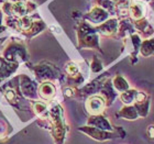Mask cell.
<instances>
[{
  "label": "cell",
  "mask_w": 154,
  "mask_h": 144,
  "mask_svg": "<svg viewBox=\"0 0 154 144\" xmlns=\"http://www.w3.org/2000/svg\"><path fill=\"white\" fill-rule=\"evenodd\" d=\"M154 51V40L152 41H145L141 46V53L144 56L151 55Z\"/></svg>",
  "instance_id": "obj_7"
},
{
  "label": "cell",
  "mask_w": 154,
  "mask_h": 144,
  "mask_svg": "<svg viewBox=\"0 0 154 144\" xmlns=\"http://www.w3.org/2000/svg\"><path fill=\"white\" fill-rule=\"evenodd\" d=\"M115 87L119 91H125L128 89V83L122 77H117L115 79Z\"/></svg>",
  "instance_id": "obj_10"
},
{
  "label": "cell",
  "mask_w": 154,
  "mask_h": 144,
  "mask_svg": "<svg viewBox=\"0 0 154 144\" xmlns=\"http://www.w3.org/2000/svg\"><path fill=\"white\" fill-rule=\"evenodd\" d=\"M87 128V127H86ZM83 131H85L86 133L90 135V136H93L95 139H98V140H106V139H110L112 138L110 134L106 133V132H103V130H98V129H95V128H87V129H82Z\"/></svg>",
  "instance_id": "obj_6"
},
{
  "label": "cell",
  "mask_w": 154,
  "mask_h": 144,
  "mask_svg": "<svg viewBox=\"0 0 154 144\" xmlns=\"http://www.w3.org/2000/svg\"><path fill=\"white\" fill-rule=\"evenodd\" d=\"M116 26H117V21H116V20H109V21L105 22L103 26H101V30H103V33L109 34V33L115 32Z\"/></svg>",
  "instance_id": "obj_8"
},
{
  "label": "cell",
  "mask_w": 154,
  "mask_h": 144,
  "mask_svg": "<svg viewBox=\"0 0 154 144\" xmlns=\"http://www.w3.org/2000/svg\"><path fill=\"white\" fill-rule=\"evenodd\" d=\"M131 13L133 14L134 18H141L143 14V11H142L141 7L139 6V5H134V6L131 7Z\"/></svg>",
  "instance_id": "obj_12"
},
{
  "label": "cell",
  "mask_w": 154,
  "mask_h": 144,
  "mask_svg": "<svg viewBox=\"0 0 154 144\" xmlns=\"http://www.w3.org/2000/svg\"><path fill=\"white\" fill-rule=\"evenodd\" d=\"M135 96H137V91L134 90H130V91H127V93H123L121 95V99L123 100L125 103H131L133 100H134Z\"/></svg>",
  "instance_id": "obj_11"
},
{
  "label": "cell",
  "mask_w": 154,
  "mask_h": 144,
  "mask_svg": "<svg viewBox=\"0 0 154 144\" xmlns=\"http://www.w3.org/2000/svg\"><path fill=\"white\" fill-rule=\"evenodd\" d=\"M107 17H108V13H107L105 10L100 9V8H95V9H93V11L90 12L88 18H89L94 23H101L103 20L107 19Z\"/></svg>",
  "instance_id": "obj_5"
},
{
  "label": "cell",
  "mask_w": 154,
  "mask_h": 144,
  "mask_svg": "<svg viewBox=\"0 0 154 144\" xmlns=\"http://www.w3.org/2000/svg\"><path fill=\"white\" fill-rule=\"evenodd\" d=\"M88 123L94 125L95 128L99 129V130H111V125H110L109 122L107 121L103 117H100V115H95V117H93V118L89 120Z\"/></svg>",
  "instance_id": "obj_2"
},
{
  "label": "cell",
  "mask_w": 154,
  "mask_h": 144,
  "mask_svg": "<svg viewBox=\"0 0 154 144\" xmlns=\"http://www.w3.org/2000/svg\"><path fill=\"white\" fill-rule=\"evenodd\" d=\"M115 1L119 5H123V6H127L130 2V0H115Z\"/></svg>",
  "instance_id": "obj_13"
},
{
  "label": "cell",
  "mask_w": 154,
  "mask_h": 144,
  "mask_svg": "<svg viewBox=\"0 0 154 144\" xmlns=\"http://www.w3.org/2000/svg\"><path fill=\"white\" fill-rule=\"evenodd\" d=\"M21 88H22L23 93L28 97H33L34 96V91H35V86L28 77L22 76V80H21Z\"/></svg>",
  "instance_id": "obj_4"
},
{
  "label": "cell",
  "mask_w": 154,
  "mask_h": 144,
  "mask_svg": "<svg viewBox=\"0 0 154 144\" xmlns=\"http://www.w3.org/2000/svg\"><path fill=\"white\" fill-rule=\"evenodd\" d=\"M38 93L43 99H51L55 93V87L51 83H43L38 88Z\"/></svg>",
  "instance_id": "obj_3"
},
{
  "label": "cell",
  "mask_w": 154,
  "mask_h": 144,
  "mask_svg": "<svg viewBox=\"0 0 154 144\" xmlns=\"http://www.w3.org/2000/svg\"><path fill=\"white\" fill-rule=\"evenodd\" d=\"M121 115L127 119H134L137 117V110H135L134 107H127V108L122 109L121 111Z\"/></svg>",
  "instance_id": "obj_9"
},
{
  "label": "cell",
  "mask_w": 154,
  "mask_h": 144,
  "mask_svg": "<svg viewBox=\"0 0 154 144\" xmlns=\"http://www.w3.org/2000/svg\"><path fill=\"white\" fill-rule=\"evenodd\" d=\"M103 107H105V101L101 97L99 96H94L91 98L88 99L86 103V108L87 110L91 113V115H97L98 113L103 111Z\"/></svg>",
  "instance_id": "obj_1"
}]
</instances>
